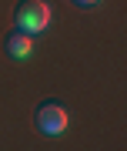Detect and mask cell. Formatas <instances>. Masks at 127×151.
I'll return each instance as SVG.
<instances>
[{
    "label": "cell",
    "mask_w": 127,
    "mask_h": 151,
    "mask_svg": "<svg viewBox=\"0 0 127 151\" xmlns=\"http://www.w3.org/2000/svg\"><path fill=\"white\" fill-rule=\"evenodd\" d=\"M14 20L24 34H40L50 24V4L47 0H20L14 10Z\"/></svg>",
    "instance_id": "1"
},
{
    "label": "cell",
    "mask_w": 127,
    "mask_h": 151,
    "mask_svg": "<svg viewBox=\"0 0 127 151\" xmlns=\"http://www.w3.org/2000/svg\"><path fill=\"white\" fill-rule=\"evenodd\" d=\"M67 108H63L60 101H44L40 108H37V131L40 134H47V138H60L63 131H67Z\"/></svg>",
    "instance_id": "2"
},
{
    "label": "cell",
    "mask_w": 127,
    "mask_h": 151,
    "mask_svg": "<svg viewBox=\"0 0 127 151\" xmlns=\"http://www.w3.org/2000/svg\"><path fill=\"white\" fill-rule=\"evenodd\" d=\"M4 47H7V54H10V60H30V54H34V40H30V34H24V30H14Z\"/></svg>",
    "instance_id": "3"
},
{
    "label": "cell",
    "mask_w": 127,
    "mask_h": 151,
    "mask_svg": "<svg viewBox=\"0 0 127 151\" xmlns=\"http://www.w3.org/2000/svg\"><path fill=\"white\" fill-rule=\"evenodd\" d=\"M77 7H94V4H101V0H74Z\"/></svg>",
    "instance_id": "4"
}]
</instances>
